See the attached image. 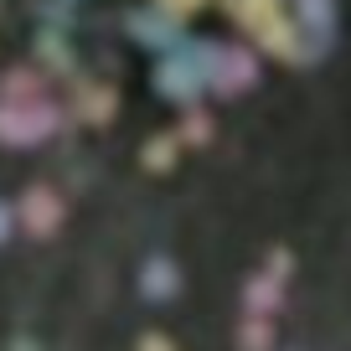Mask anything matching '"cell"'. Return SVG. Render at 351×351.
<instances>
[{
  "mask_svg": "<svg viewBox=\"0 0 351 351\" xmlns=\"http://www.w3.org/2000/svg\"><path fill=\"white\" fill-rule=\"evenodd\" d=\"M0 351H191L150 279L0 295Z\"/></svg>",
  "mask_w": 351,
  "mask_h": 351,
  "instance_id": "6da1fadb",
  "label": "cell"
}]
</instances>
